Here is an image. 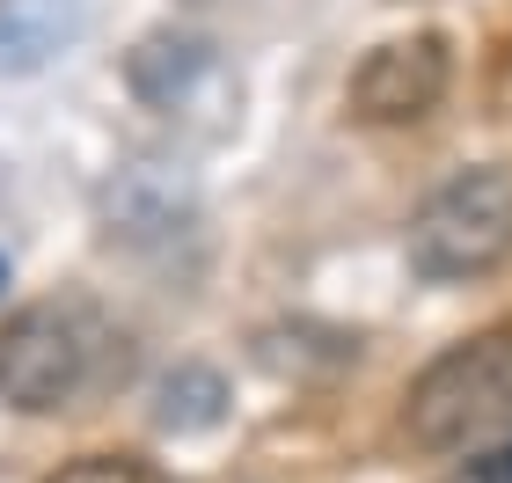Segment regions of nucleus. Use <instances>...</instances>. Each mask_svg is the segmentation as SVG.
<instances>
[{
	"mask_svg": "<svg viewBox=\"0 0 512 483\" xmlns=\"http://www.w3.org/2000/svg\"><path fill=\"white\" fill-rule=\"evenodd\" d=\"M52 483H161V476L139 469V462H118V454H81V462H66Z\"/></svg>",
	"mask_w": 512,
	"mask_h": 483,
	"instance_id": "9",
	"label": "nucleus"
},
{
	"mask_svg": "<svg viewBox=\"0 0 512 483\" xmlns=\"http://www.w3.org/2000/svg\"><path fill=\"white\" fill-rule=\"evenodd\" d=\"M220 410H227V381L213 366H176L154 388V418L169 432H205V425H220Z\"/></svg>",
	"mask_w": 512,
	"mask_h": 483,
	"instance_id": "8",
	"label": "nucleus"
},
{
	"mask_svg": "<svg viewBox=\"0 0 512 483\" xmlns=\"http://www.w3.org/2000/svg\"><path fill=\"white\" fill-rule=\"evenodd\" d=\"M447 81H454L447 37L417 30V37H395V44H381V52L359 59L352 110H359L366 125H410V118H425V110L447 96Z\"/></svg>",
	"mask_w": 512,
	"mask_h": 483,
	"instance_id": "4",
	"label": "nucleus"
},
{
	"mask_svg": "<svg viewBox=\"0 0 512 483\" xmlns=\"http://www.w3.org/2000/svg\"><path fill=\"white\" fill-rule=\"evenodd\" d=\"M81 30V0H0V74H37Z\"/></svg>",
	"mask_w": 512,
	"mask_h": 483,
	"instance_id": "6",
	"label": "nucleus"
},
{
	"mask_svg": "<svg viewBox=\"0 0 512 483\" xmlns=\"http://www.w3.org/2000/svg\"><path fill=\"white\" fill-rule=\"evenodd\" d=\"M505 418H512V330H483L454 352H439L410 381V403H403L410 440L432 454L469 447L476 432H491Z\"/></svg>",
	"mask_w": 512,
	"mask_h": 483,
	"instance_id": "2",
	"label": "nucleus"
},
{
	"mask_svg": "<svg viewBox=\"0 0 512 483\" xmlns=\"http://www.w3.org/2000/svg\"><path fill=\"white\" fill-rule=\"evenodd\" d=\"M454 483H512V447H498V454H483V462H469Z\"/></svg>",
	"mask_w": 512,
	"mask_h": 483,
	"instance_id": "10",
	"label": "nucleus"
},
{
	"mask_svg": "<svg viewBox=\"0 0 512 483\" xmlns=\"http://www.w3.org/2000/svg\"><path fill=\"white\" fill-rule=\"evenodd\" d=\"M198 74H213V44L191 37V30H147V37L125 52V81H132L139 103H176V96H191Z\"/></svg>",
	"mask_w": 512,
	"mask_h": 483,
	"instance_id": "5",
	"label": "nucleus"
},
{
	"mask_svg": "<svg viewBox=\"0 0 512 483\" xmlns=\"http://www.w3.org/2000/svg\"><path fill=\"white\" fill-rule=\"evenodd\" d=\"M512 249V176L469 169L417 205L410 220V264L425 279H476Z\"/></svg>",
	"mask_w": 512,
	"mask_h": 483,
	"instance_id": "3",
	"label": "nucleus"
},
{
	"mask_svg": "<svg viewBox=\"0 0 512 483\" xmlns=\"http://www.w3.org/2000/svg\"><path fill=\"white\" fill-rule=\"evenodd\" d=\"M103 220H110V235H169V227L183 220V191L176 183H161L147 161H139V169H125L118 183H110L103 191Z\"/></svg>",
	"mask_w": 512,
	"mask_h": 483,
	"instance_id": "7",
	"label": "nucleus"
},
{
	"mask_svg": "<svg viewBox=\"0 0 512 483\" xmlns=\"http://www.w3.org/2000/svg\"><path fill=\"white\" fill-rule=\"evenodd\" d=\"M0 279H8V264H0Z\"/></svg>",
	"mask_w": 512,
	"mask_h": 483,
	"instance_id": "11",
	"label": "nucleus"
},
{
	"mask_svg": "<svg viewBox=\"0 0 512 483\" xmlns=\"http://www.w3.org/2000/svg\"><path fill=\"white\" fill-rule=\"evenodd\" d=\"M110 330L88 301H30L0 330V396L15 410H66L103 374Z\"/></svg>",
	"mask_w": 512,
	"mask_h": 483,
	"instance_id": "1",
	"label": "nucleus"
}]
</instances>
